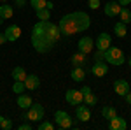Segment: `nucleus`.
Here are the masks:
<instances>
[{
  "mask_svg": "<svg viewBox=\"0 0 131 130\" xmlns=\"http://www.w3.org/2000/svg\"><path fill=\"white\" fill-rule=\"evenodd\" d=\"M12 77H14V81H25L26 70L23 69V67H14L12 69Z\"/></svg>",
  "mask_w": 131,
  "mask_h": 130,
  "instance_id": "5701e85b",
  "label": "nucleus"
},
{
  "mask_svg": "<svg viewBox=\"0 0 131 130\" xmlns=\"http://www.w3.org/2000/svg\"><path fill=\"white\" fill-rule=\"evenodd\" d=\"M75 116L79 118V121H89L91 120V111H89V106H84V104H79L77 109H75Z\"/></svg>",
  "mask_w": 131,
  "mask_h": 130,
  "instance_id": "f8f14e48",
  "label": "nucleus"
},
{
  "mask_svg": "<svg viewBox=\"0 0 131 130\" xmlns=\"http://www.w3.org/2000/svg\"><path fill=\"white\" fill-rule=\"evenodd\" d=\"M114 91H115L117 95L124 97V95L129 91V83H128L126 79H117L115 83H114Z\"/></svg>",
  "mask_w": 131,
  "mask_h": 130,
  "instance_id": "4468645a",
  "label": "nucleus"
},
{
  "mask_svg": "<svg viewBox=\"0 0 131 130\" xmlns=\"http://www.w3.org/2000/svg\"><path fill=\"white\" fill-rule=\"evenodd\" d=\"M12 14H14V11H12V7H10L9 4H2V5H0V18H2L4 21L10 20Z\"/></svg>",
  "mask_w": 131,
  "mask_h": 130,
  "instance_id": "6ab92c4d",
  "label": "nucleus"
},
{
  "mask_svg": "<svg viewBox=\"0 0 131 130\" xmlns=\"http://www.w3.org/2000/svg\"><path fill=\"white\" fill-rule=\"evenodd\" d=\"M115 114H117L115 107H112V106H103V109H101V116H103L105 120H112Z\"/></svg>",
  "mask_w": 131,
  "mask_h": 130,
  "instance_id": "412c9836",
  "label": "nucleus"
},
{
  "mask_svg": "<svg viewBox=\"0 0 131 130\" xmlns=\"http://www.w3.org/2000/svg\"><path fill=\"white\" fill-rule=\"evenodd\" d=\"M54 118H56V125L60 127V128H70L72 127V118L68 112H65V111H56L54 112Z\"/></svg>",
  "mask_w": 131,
  "mask_h": 130,
  "instance_id": "39448f33",
  "label": "nucleus"
},
{
  "mask_svg": "<svg viewBox=\"0 0 131 130\" xmlns=\"http://www.w3.org/2000/svg\"><path fill=\"white\" fill-rule=\"evenodd\" d=\"M46 7H47V9H52V7H54V4H52V2H49V0H47V4H46Z\"/></svg>",
  "mask_w": 131,
  "mask_h": 130,
  "instance_id": "4c0bfd02",
  "label": "nucleus"
},
{
  "mask_svg": "<svg viewBox=\"0 0 131 130\" xmlns=\"http://www.w3.org/2000/svg\"><path fill=\"white\" fill-rule=\"evenodd\" d=\"M128 63H129V67H131V56H129V60H128Z\"/></svg>",
  "mask_w": 131,
  "mask_h": 130,
  "instance_id": "58836bf2",
  "label": "nucleus"
},
{
  "mask_svg": "<svg viewBox=\"0 0 131 130\" xmlns=\"http://www.w3.org/2000/svg\"><path fill=\"white\" fill-rule=\"evenodd\" d=\"M79 51L81 53H84V55H89L91 51H93V48H94V40L91 39V37H82V39H79Z\"/></svg>",
  "mask_w": 131,
  "mask_h": 130,
  "instance_id": "9d476101",
  "label": "nucleus"
},
{
  "mask_svg": "<svg viewBox=\"0 0 131 130\" xmlns=\"http://www.w3.org/2000/svg\"><path fill=\"white\" fill-rule=\"evenodd\" d=\"M114 33L117 35V37H126V33H128V28H126V23H122V21H119V23H115V27H114Z\"/></svg>",
  "mask_w": 131,
  "mask_h": 130,
  "instance_id": "aec40b11",
  "label": "nucleus"
},
{
  "mask_svg": "<svg viewBox=\"0 0 131 130\" xmlns=\"http://www.w3.org/2000/svg\"><path fill=\"white\" fill-rule=\"evenodd\" d=\"M70 76L75 83H81V81H84V77H86V69H84V67H73Z\"/></svg>",
  "mask_w": 131,
  "mask_h": 130,
  "instance_id": "a211bd4d",
  "label": "nucleus"
},
{
  "mask_svg": "<svg viewBox=\"0 0 131 130\" xmlns=\"http://www.w3.org/2000/svg\"><path fill=\"white\" fill-rule=\"evenodd\" d=\"M16 104H18V107H21V109H28L31 104H33V100H31L30 95L19 93V95H18V100H16Z\"/></svg>",
  "mask_w": 131,
  "mask_h": 130,
  "instance_id": "dca6fc26",
  "label": "nucleus"
},
{
  "mask_svg": "<svg viewBox=\"0 0 131 130\" xmlns=\"http://www.w3.org/2000/svg\"><path fill=\"white\" fill-rule=\"evenodd\" d=\"M30 123H23V125H19V130H30Z\"/></svg>",
  "mask_w": 131,
  "mask_h": 130,
  "instance_id": "2f4dec72",
  "label": "nucleus"
},
{
  "mask_svg": "<svg viewBox=\"0 0 131 130\" xmlns=\"http://www.w3.org/2000/svg\"><path fill=\"white\" fill-rule=\"evenodd\" d=\"M70 63L73 65V67H84L86 65V55L84 53H75V55H72V58H70Z\"/></svg>",
  "mask_w": 131,
  "mask_h": 130,
  "instance_id": "f3484780",
  "label": "nucleus"
},
{
  "mask_svg": "<svg viewBox=\"0 0 131 130\" xmlns=\"http://www.w3.org/2000/svg\"><path fill=\"white\" fill-rule=\"evenodd\" d=\"M37 12V18L40 21H47L51 20V11L47 9V7H44V9H39V11H35Z\"/></svg>",
  "mask_w": 131,
  "mask_h": 130,
  "instance_id": "b1692460",
  "label": "nucleus"
},
{
  "mask_svg": "<svg viewBox=\"0 0 131 130\" xmlns=\"http://www.w3.org/2000/svg\"><path fill=\"white\" fill-rule=\"evenodd\" d=\"M14 2H16V5H18V7H23V5L26 4V0H14Z\"/></svg>",
  "mask_w": 131,
  "mask_h": 130,
  "instance_id": "473e14b6",
  "label": "nucleus"
},
{
  "mask_svg": "<svg viewBox=\"0 0 131 130\" xmlns=\"http://www.w3.org/2000/svg\"><path fill=\"white\" fill-rule=\"evenodd\" d=\"M94 62H105L103 60V51H96V53H94Z\"/></svg>",
  "mask_w": 131,
  "mask_h": 130,
  "instance_id": "c756f323",
  "label": "nucleus"
},
{
  "mask_svg": "<svg viewBox=\"0 0 131 130\" xmlns=\"http://www.w3.org/2000/svg\"><path fill=\"white\" fill-rule=\"evenodd\" d=\"M46 4H47V0H30V5H31L35 11L44 9V7H46Z\"/></svg>",
  "mask_w": 131,
  "mask_h": 130,
  "instance_id": "bb28decb",
  "label": "nucleus"
},
{
  "mask_svg": "<svg viewBox=\"0 0 131 130\" xmlns=\"http://www.w3.org/2000/svg\"><path fill=\"white\" fill-rule=\"evenodd\" d=\"M126 127H128L126 120H124V118H119L117 114H115L112 120H108V128L110 130H126Z\"/></svg>",
  "mask_w": 131,
  "mask_h": 130,
  "instance_id": "2eb2a0df",
  "label": "nucleus"
},
{
  "mask_svg": "<svg viewBox=\"0 0 131 130\" xmlns=\"http://www.w3.org/2000/svg\"><path fill=\"white\" fill-rule=\"evenodd\" d=\"M61 32L60 27L47 21H39L31 28V46L35 48L37 53H49L54 44L60 40Z\"/></svg>",
  "mask_w": 131,
  "mask_h": 130,
  "instance_id": "f257e3e1",
  "label": "nucleus"
},
{
  "mask_svg": "<svg viewBox=\"0 0 131 130\" xmlns=\"http://www.w3.org/2000/svg\"><path fill=\"white\" fill-rule=\"evenodd\" d=\"M119 16H121V21L122 23H131V11L128 9V7H122L121 9V12H119Z\"/></svg>",
  "mask_w": 131,
  "mask_h": 130,
  "instance_id": "393cba45",
  "label": "nucleus"
},
{
  "mask_svg": "<svg viewBox=\"0 0 131 130\" xmlns=\"http://www.w3.org/2000/svg\"><path fill=\"white\" fill-rule=\"evenodd\" d=\"M5 39H7V42H14V40H18L21 37V28L18 27V25H10V27H7L5 28Z\"/></svg>",
  "mask_w": 131,
  "mask_h": 130,
  "instance_id": "9b49d317",
  "label": "nucleus"
},
{
  "mask_svg": "<svg viewBox=\"0 0 131 130\" xmlns=\"http://www.w3.org/2000/svg\"><path fill=\"white\" fill-rule=\"evenodd\" d=\"M103 60L107 62V63H112V65H115V67H119L122 65L124 62H126V56H124V53H122L121 48H107V49L103 51Z\"/></svg>",
  "mask_w": 131,
  "mask_h": 130,
  "instance_id": "7ed1b4c3",
  "label": "nucleus"
},
{
  "mask_svg": "<svg viewBox=\"0 0 131 130\" xmlns=\"http://www.w3.org/2000/svg\"><path fill=\"white\" fill-rule=\"evenodd\" d=\"M89 7L91 9H98L100 7V0H89Z\"/></svg>",
  "mask_w": 131,
  "mask_h": 130,
  "instance_id": "7c9ffc66",
  "label": "nucleus"
},
{
  "mask_svg": "<svg viewBox=\"0 0 131 130\" xmlns=\"http://www.w3.org/2000/svg\"><path fill=\"white\" fill-rule=\"evenodd\" d=\"M23 83H25L26 90H39V86H40V79L35 74H26V77H25Z\"/></svg>",
  "mask_w": 131,
  "mask_h": 130,
  "instance_id": "ddd939ff",
  "label": "nucleus"
},
{
  "mask_svg": "<svg viewBox=\"0 0 131 130\" xmlns=\"http://www.w3.org/2000/svg\"><path fill=\"white\" fill-rule=\"evenodd\" d=\"M112 46V37L110 33H107V32H101L98 33V39H96V48L100 51H105L107 48H110Z\"/></svg>",
  "mask_w": 131,
  "mask_h": 130,
  "instance_id": "1a4fd4ad",
  "label": "nucleus"
},
{
  "mask_svg": "<svg viewBox=\"0 0 131 130\" xmlns=\"http://www.w3.org/2000/svg\"><path fill=\"white\" fill-rule=\"evenodd\" d=\"M58 27H60L61 35L70 37L73 33H81V32L88 30L91 27V18L84 11H75V12H70V14H65L60 20Z\"/></svg>",
  "mask_w": 131,
  "mask_h": 130,
  "instance_id": "f03ea898",
  "label": "nucleus"
},
{
  "mask_svg": "<svg viewBox=\"0 0 131 130\" xmlns=\"http://www.w3.org/2000/svg\"><path fill=\"white\" fill-rule=\"evenodd\" d=\"M117 2H119L122 7H124V5H129V2H131V0H117Z\"/></svg>",
  "mask_w": 131,
  "mask_h": 130,
  "instance_id": "72a5a7b5",
  "label": "nucleus"
},
{
  "mask_svg": "<svg viewBox=\"0 0 131 130\" xmlns=\"http://www.w3.org/2000/svg\"><path fill=\"white\" fill-rule=\"evenodd\" d=\"M0 128L10 130V128H12V121H10L9 118H0Z\"/></svg>",
  "mask_w": 131,
  "mask_h": 130,
  "instance_id": "cd10ccee",
  "label": "nucleus"
},
{
  "mask_svg": "<svg viewBox=\"0 0 131 130\" xmlns=\"http://www.w3.org/2000/svg\"><path fill=\"white\" fill-rule=\"evenodd\" d=\"M0 118H2V116H0Z\"/></svg>",
  "mask_w": 131,
  "mask_h": 130,
  "instance_id": "ea45409f",
  "label": "nucleus"
},
{
  "mask_svg": "<svg viewBox=\"0 0 131 130\" xmlns=\"http://www.w3.org/2000/svg\"><path fill=\"white\" fill-rule=\"evenodd\" d=\"M91 72L96 77H105L108 74V63L107 62H94V65L91 67Z\"/></svg>",
  "mask_w": 131,
  "mask_h": 130,
  "instance_id": "6e6552de",
  "label": "nucleus"
},
{
  "mask_svg": "<svg viewBox=\"0 0 131 130\" xmlns=\"http://www.w3.org/2000/svg\"><path fill=\"white\" fill-rule=\"evenodd\" d=\"M4 42H7V39H5V33H0V44H4Z\"/></svg>",
  "mask_w": 131,
  "mask_h": 130,
  "instance_id": "c9c22d12",
  "label": "nucleus"
},
{
  "mask_svg": "<svg viewBox=\"0 0 131 130\" xmlns=\"http://www.w3.org/2000/svg\"><path fill=\"white\" fill-rule=\"evenodd\" d=\"M25 90H26V88H25V83H23V81H14V84H12V91H14L16 95L23 93Z\"/></svg>",
  "mask_w": 131,
  "mask_h": 130,
  "instance_id": "a878e982",
  "label": "nucleus"
},
{
  "mask_svg": "<svg viewBox=\"0 0 131 130\" xmlns=\"http://www.w3.org/2000/svg\"><path fill=\"white\" fill-rule=\"evenodd\" d=\"M54 128V125L51 123V121H40V125H39V130H52Z\"/></svg>",
  "mask_w": 131,
  "mask_h": 130,
  "instance_id": "c85d7f7f",
  "label": "nucleus"
},
{
  "mask_svg": "<svg viewBox=\"0 0 131 130\" xmlns=\"http://www.w3.org/2000/svg\"><path fill=\"white\" fill-rule=\"evenodd\" d=\"M44 114H46V111H44V107H42L40 104H31L30 107H28V112L25 114V118L30 121H42Z\"/></svg>",
  "mask_w": 131,
  "mask_h": 130,
  "instance_id": "20e7f679",
  "label": "nucleus"
},
{
  "mask_svg": "<svg viewBox=\"0 0 131 130\" xmlns=\"http://www.w3.org/2000/svg\"><path fill=\"white\" fill-rule=\"evenodd\" d=\"M82 102L91 107V106H96V104H98V97H96L93 91H88V93H84V100H82Z\"/></svg>",
  "mask_w": 131,
  "mask_h": 130,
  "instance_id": "4be33fe9",
  "label": "nucleus"
},
{
  "mask_svg": "<svg viewBox=\"0 0 131 130\" xmlns=\"http://www.w3.org/2000/svg\"><path fill=\"white\" fill-rule=\"evenodd\" d=\"M65 100L70 106H79V104H82V100H84V95H82L81 90H68L65 93Z\"/></svg>",
  "mask_w": 131,
  "mask_h": 130,
  "instance_id": "423d86ee",
  "label": "nucleus"
},
{
  "mask_svg": "<svg viewBox=\"0 0 131 130\" xmlns=\"http://www.w3.org/2000/svg\"><path fill=\"white\" fill-rule=\"evenodd\" d=\"M81 91H82V95H84V93H88V91H91V88H89V86H84V88H81Z\"/></svg>",
  "mask_w": 131,
  "mask_h": 130,
  "instance_id": "e433bc0d",
  "label": "nucleus"
},
{
  "mask_svg": "<svg viewBox=\"0 0 131 130\" xmlns=\"http://www.w3.org/2000/svg\"><path fill=\"white\" fill-rule=\"evenodd\" d=\"M122 5L117 2V0H110V2H107L105 4V7H103V11H105V14L108 16V18H114V16H119V12H121Z\"/></svg>",
  "mask_w": 131,
  "mask_h": 130,
  "instance_id": "0eeeda50",
  "label": "nucleus"
},
{
  "mask_svg": "<svg viewBox=\"0 0 131 130\" xmlns=\"http://www.w3.org/2000/svg\"><path fill=\"white\" fill-rule=\"evenodd\" d=\"M124 97H126V102H128V104H131V91H128Z\"/></svg>",
  "mask_w": 131,
  "mask_h": 130,
  "instance_id": "f704fd0d",
  "label": "nucleus"
}]
</instances>
